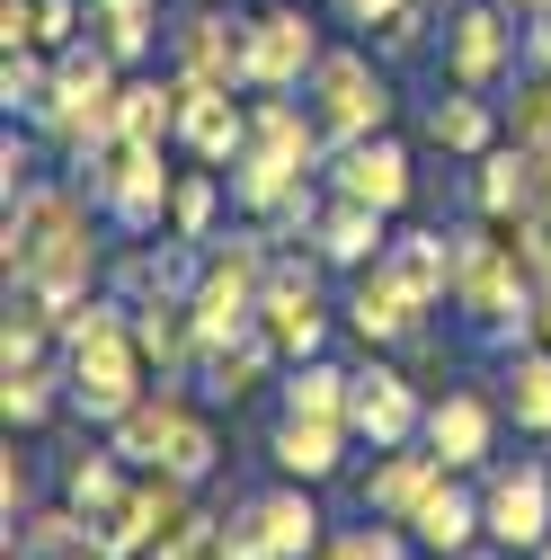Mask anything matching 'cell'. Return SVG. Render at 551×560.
<instances>
[{
	"mask_svg": "<svg viewBox=\"0 0 551 560\" xmlns=\"http://www.w3.org/2000/svg\"><path fill=\"white\" fill-rule=\"evenodd\" d=\"M400 525H409V542L436 551V560H462L471 542H490V525H480V489H462V471H445Z\"/></svg>",
	"mask_w": 551,
	"mask_h": 560,
	"instance_id": "cell-15",
	"label": "cell"
},
{
	"mask_svg": "<svg viewBox=\"0 0 551 560\" xmlns=\"http://www.w3.org/2000/svg\"><path fill=\"white\" fill-rule=\"evenodd\" d=\"M516 10H499V0H454L445 19V81L454 90H490L507 72V54L525 45V27H507Z\"/></svg>",
	"mask_w": 551,
	"mask_h": 560,
	"instance_id": "cell-10",
	"label": "cell"
},
{
	"mask_svg": "<svg viewBox=\"0 0 551 560\" xmlns=\"http://www.w3.org/2000/svg\"><path fill=\"white\" fill-rule=\"evenodd\" d=\"M348 400H356V374L348 365H329V357L285 365V409L294 418H348Z\"/></svg>",
	"mask_w": 551,
	"mask_h": 560,
	"instance_id": "cell-32",
	"label": "cell"
},
{
	"mask_svg": "<svg viewBox=\"0 0 551 560\" xmlns=\"http://www.w3.org/2000/svg\"><path fill=\"white\" fill-rule=\"evenodd\" d=\"M303 107H312V125L329 133V152H338V143H365V133H383V125H391V81H383V62H374V54L338 45V54H320V62H312Z\"/></svg>",
	"mask_w": 551,
	"mask_h": 560,
	"instance_id": "cell-3",
	"label": "cell"
},
{
	"mask_svg": "<svg viewBox=\"0 0 551 560\" xmlns=\"http://www.w3.org/2000/svg\"><path fill=\"white\" fill-rule=\"evenodd\" d=\"M0 107H10V116H45L54 107V54L45 45H27V54H10V62H0Z\"/></svg>",
	"mask_w": 551,
	"mask_h": 560,
	"instance_id": "cell-37",
	"label": "cell"
},
{
	"mask_svg": "<svg viewBox=\"0 0 551 560\" xmlns=\"http://www.w3.org/2000/svg\"><path fill=\"white\" fill-rule=\"evenodd\" d=\"M62 365H72V409L90 418V428H116V418L161 383L152 357L133 347V320L125 329H98V338H72V347H62Z\"/></svg>",
	"mask_w": 551,
	"mask_h": 560,
	"instance_id": "cell-4",
	"label": "cell"
},
{
	"mask_svg": "<svg viewBox=\"0 0 551 560\" xmlns=\"http://www.w3.org/2000/svg\"><path fill=\"white\" fill-rule=\"evenodd\" d=\"M427 560H436V551H427Z\"/></svg>",
	"mask_w": 551,
	"mask_h": 560,
	"instance_id": "cell-51",
	"label": "cell"
},
{
	"mask_svg": "<svg viewBox=\"0 0 551 560\" xmlns=\"http://www.w3.org/2000/svg\"><path fill=\"white\" fill-rule=\"evenodd\" d=\"M36 133H45V152H72V161L125 133V62L98 36L54 54V107L36 116Z\"/></svg>",
	"mask_w": 551,
	"mask_h": 560,
	"instance_id": "cell-2",
	"label": "cell"
},
{
	"mask_svg": "<svg viewBox=\"0 0 551 560\" xmlns=\"http://www.w3.org/2000/svg\"><path fill=\"white\" fill-rule=\"evenodd\" d=\"M338 312H348V329H356L365 347H419V338H427V320H436V303H419V294H409L383 258L348 276V303H338Z\"/></svg>",
	"mask_w": 551,
	"mask_h": 560,
	"instance_id": "cell-11",
	"label": "cell"
},
{
	"mask_svg": "<svg viewBox=\"0 0 551 560\" xmlns=\"http://www.w3.org/2000/svg\"><path fill=\"white\" fill-rule=\"evenodd\" d=\"M427 10H436V0H400V10H391V19L374 27L391 62H400V54H419V45H427Z\"/></svg>",
	"mask_w": 551,
	"mask_h": 560,
	"instance_id": "cell-40",
	"label": "cell"
},
{
	"mask_svg": "<svg viewBox=\"0 0 551 560\" xmlns=\"http://www.w3.org/2000/svg\"><path fill=\"white\" fill-rule=\"evenodd\" d=\"M348 418H276V436H267V454H276V471H285V480H338V463H348Z\"/></svg>",
	"mask_w": 551,
	"mask_h": 560,
	"instance_id": "cell-21",
	"label": "cell"
},
{
	"mask_svg": "<svg viewBox=\"0 0 551 560\" xmlns=\"http://www.w3.org/2000/svg\"><path fill=\"white\" fill-rule=\"evenodd\" d=\"M178 152L204 161V170H232V161L249 152V107H241L232 90H187V107H178Z\"/></svg>",
	"mask_w": 551,
	"mask_h": 560,
	"instance_id": "cell-17",
	"label": "cell"
},
{
	"mask_svg": "<svg viewBox=\"0 0 551 560\" xmlns=\"http://www.w3.org/2000/svg\"><path fill=\"white\" fill-rule=\"evenodd\" d=\"M383 267H391L419 303H436V312L454 303V232H391Z\"/></svg>",
	"mask_w": 551,
	"mask_h": 560,
	"instance_id": "cell-22",
	"label": "cell"
},
{
	"mask_svg": "<svg viewBox=\"0 0 551 560\" xmlns=\"http://www.w3.org/2000/svg\"><path fill=\"white\" fill-rule=\"evenodd\" d=\"M54 400H72V365H27V374H0V409L10 428H45Z\"/></svg>",
	"mask_w": 551,
	"mask_h": 560,
	"instance_id": "cell-35",
	"label": "cell"
},
{
	"mask_svg": "<svg viewBox=\"0 0 551 560\" xmlns=\"http://www.w3.org/2000/svg\"><path fill=\"white\" fill-rule=\"evenodd\" d=\"M348 428L383 454V445H419L427 436V400H419V383H409L383 347H374V365H356V400H348Z\"/></svg>",
	"mask_w": 551,
	"mask_h": 560,
	"instance_id": "cell-9",
	"label": "cell"
},
{
	"mask_svg": "<svg viewBox=\"0 0 551 560\" xmlns=\"http://www.w3.org/2000/svg\"><path fill=\"white\" fill-rule=\"evenodd\" d=\"M178 409H187V392H178V383H152V392L133 400L116 428H107V445H116L133 471H152V463H161V436H169V418H178Z\"/></svg>",
	"mask_w": 551,
	"mask_h": 560,
	"instance_id": "cell-26",
	"label": "cell"
},
{
	"mask_svg": "<svg viewBox=\"0 0 551 560\" xmlns=\"http://www.w3.org/2000/svg\"><path fill=\"white\" fill-rule=\"evenodd\" d=\"M0 187H10V196H27V187H36V143H19V133L0 143Z\"/></svg>",
	"mask_w": 551,
	"mask_h": 560,
	"instance_id": "cell-43",
	"label": "cell"
},
{
	"mask_svg": "<svg viewBox=\"0 0 551 560\" xmlns=\"http://www.w3.org/2000/svg\"><path fill=\"white\" fill-rule=\"evenodd\" d=\"M169 196H178V178H169V170H161V152H152L143 170L125 178V196L107 205V223H116V232H133V241H143V232H169Z\"/></svg>",
	"mask_w": 551,
	"mask_h": 560,
	"instance_id": "cell-31",
	"label": "cell"
},
{
	"mask_svg": "<svg viewBox=\"0 0 551 560\" xmlns=\"http://www.w3.org/2000/svg\"><path fill=\"white\" fill-rule=\"evenodd\" d=\"M241 525L267 542V560H312V551H320V508H312V480L258 489V499L241 508Z\"/></svg>",
	"mask_w": 551,
	"mask_h": 560,
	"instance_id": "cell-18",
	"label": "cell"
},
{
	"mask_svg": "<svg viewBox=\"0 0 551 560\" xmlns=\"http://www.w3.org/2000/svg\"><path fill=\"white\" fill-rule=\"evenodd\" d=\"M462 560H507V551H499V542H471V551H462Z\"/></svg>",
	"mask_w": 551,
	"mask_h": 560,
	"instance_id": "cell-48",
	"label": "cell"
},
{
	"mask_svg": "<svg viewBox=\"0 0 551 560\" xmlns=\"http://www.w3.org/2000/svg\"><path fill=\"white\" fill-rule=\"evenodd\" d=\"M10 551L19 560H90L98 551V525L62 499V508H27L19 525H10Z\"/></svg>",
	"mask_w": 551,
	"mask_h": 560,
	"instance_id": "cell-23",
	"label": "cell"
},
{
	"mask_svg": "<svg viewBox=\"0 0 551 560\" xmlns=\"http://www.w3.org/2000/svg\"><path fill=\"white\" fill-rule=\"evenodd\" d=\"M427 133L454 152V161H480L499 143V107L480 98V90H454V98H436V116H427Z\"/></svg>",
	"mask_w": 551,
	"mask_h": 560,
	"instance_id": "cell-29",
	"label": "cell"
},
{
	"mask_svg": "<svg viewBox=\"0 0 551 560\" xmlns=\"http://www.w3.org/2000/svg\"><path fill=\"white\" fill-rule=\"evenodd\" d=\"M471 205H480V223H516V214H534L525 143H490V152L471 161Z\"/></svg>",
	"mask_w": 551,
	"mask_h": 560,
	"instance_id": "cell-24",
	"label": "cell"
},
{
	"mask_svg": "<svg viewBox=\"0 0 551 560\" xmlns=\"http://www.w3.org/2000/svg\"><path fill=\"white\" fill-rule=\"evenodd\" d=\"M90 27H98V45H107L125 72H133V62L152 54V36H161V0H98V10H90Z\"/></svg>",
	"mask_w": 551,
	"mask_h": 560,
	"instance_id": "cell-34",
	"label": "cell"
},
{
	"mask_svg": "<svg viewBox=\"0 0 551 560\" xmlns=\"http://www.w3.org/2000/svg\"><path fill=\"white\" fill-rule=\"evenodd\" d=\"M436 480H445V454L436 445H383L374 471L356 480V499H365V516H409Z\"/></svg>",
	"mask_w": 551,
	"mask_h": 560,
	"instance_id": "cell-19",
	"label": "cell"
},
{
	"mask_svg": "<svg viewBox=\"0 0 551 560\" xmlns=\"http://www.w3.org/2000/svg\"><path fill=\"white\" fill-rule=\"evenodd\" d=\"M214 463H223V436H214V418L187 400V409L169 418V436H161V463H152V471H178V480L204 489V480H214Z\"/></svg>",
	"mask_w": 551,
	"mask_h": 560,
	"instance_id": "cell-30",
	"label": "cell"
},
{
	"mask_svg": "<svg viewBox=\"0 0 551 560\" xmlns=\"http://www.w3.org/2000/svg\"><path fill=\"white\" fill-rule=\"evenodd\" d=\"M196 525V480H178V471H143L125 489V508L98 525V551L107 560H152L161 542H178Z\"/></svg>",
	"mask_w": 551,
	"mask_h": 560,
	"instance_id": "cell-5",
	"label": "cell"
},
{
	"mask_svg": "<svg viewBox=\"0 0 551 560\" xmlns=\"http://www.w3.org/2000/svg\"><path fill=\"white\" fill-rule=\"evenodd\" d=\"M507 409H516L525 436H551V347H542V338L516 347V365H507Z\"/></svg>",
	"mask_w": 551,
	"mask_h": 560,
	"instance_id": "cell-33",
	"label": "cell"
},
{
	"mask_svg": "<svg viewBox=\"0 0 551 560\" xmlns=\"http://www.w3.org/2000/svg\"><path fill=\"white\" fill-rule=\"evenodd\" d=\"M267 365H285V357H276L258 329H249V338H223V347H204V357H196V392H204V400H249Z\"/></svg>",
	"mask_w": 551,
	"mask_h": 560,
	"instance_id": "cell-25",
	"label": "cell"
},
{
	"mask_svg": "<svg viewBox=\"0 0 551 560\" xmlns=\"http://www.w3.org/2000/svg\"><path fill=\"white\" fill-rule=\"evenodd\" d=\"M507 560H534V551H507Z\"/></svg>",
	"mask_w": 551,
	"mask_h": 560,
	"instance_id": "cell-50",
	"label": "cell"
},
{
	"mask_svg": "<svg viewBox=\"0 0 551 560\" xmlns=\"http://www.w3.org/2000/svg\"><path fill=\"white\" fill-rule=\"evenodd\" d=\"M223 187H232L223 170H204V161H196V170L178 178V196H169V232H178V241H223V232H214V214H223Z\"/></svg>",
	"mask_w": 551,
	"mask_h": 560,
	"instance_id": "cell-36",
	"label": "cell"
},
{
	"mask_svg": "<svg viewBox=\"0 0 551 560\" xmlns=\"http://www.w3.org/2000/svg\"><path fill=\"white\" fill-rule=\"evenodd\" d=\"M258 338H267L285 365H303V357H320V347H329V294H320V258H276L267 294H258Z\"/></svg>",
	"mask_w": 551,
	"mask_h": 560,
	"instance_id": "cell-6",
	"label": "cell"
},
{
	"mask_svg": "<svg viewBox=\"0 0 551 560\" xmlns=\"http://www.w3.org/2000/svg\"><path fill=\"white\" fill-rule=\"evenodd\" d=\"M507 143H551V72H525V81H516Z\"/></svg>",
	"mask_w": 551,
	"mask_h": 560,
	"instance_id": "cell-38",
	"label": "cell"
},
{
	"mask_svg": "<svg viewBox=\"0 0 551 560\" xmlns=\"http://www.w3.org/2000/svg\"><path fill=\"white\" fill-rule=\"evenodd\" d=\"M329 187L374 205V214H400V205L419 196V170H409V143L383 125V133H365V143H338L329 152Z\"/></svg>",
	"mask_w": 551,
	"mask_h": 560,
	"instance_id": "cell-12",
	"label": "cell"
},
{
	"mask_svg": "<svg viewBox=\"0 0 551 560\" xmlns=\"http://www.w3.org/2000/svg\"><path fill=\"white\" fill-rule=\"evenodd\" d=\"M320 54H329V45H320L312 10L276 0V10H258V19H249V90H303Z\"/></svg>",
	"mask_w": 551,
	"mask_h": 560,
	"instance_id": "cell-13",
	"label": "cell"
},
{
	"mask_svg": "<svg viewBox=\"0 0 551 560\" xmlns=\"http://www.w3.org/2000/svg\"><path fill=\"white\" fill-rule=\"evenodd\" d=\"M125 471H133V463H125L116 445H98V454H72V463H62V499H72L90 525H107V516L125 508V489H133Z\"/></svg>",
	"mask_w": 551,
	"mask_h": 560,
	"instance_id": "cell-27",
	"label": "cell"
},
{
	"mask_svg": "<svg viewBox=\"0 0 551 560\" xmlns=\"http://www.w3.org/2000/svg\"><path fill=\"white\" fill-rule=\"evenodd\" d=\"M525 72H551V10L525 27Z\"/></svg>",
	"mask_w": 551,
	"mask_h": 560,
	"instance_id": "cell-45",
	"label": "cell"
},
{
	"mask_svg": "<svg viewBox=\"0 0 551 560\" xmlns=\"http://www.w3.org/2000/svg\"><path fill=\"white\" fill-rule=\"evenodd\" d=\"M169 72L187 90H249V19L223 10H187L169 27Z\"/></svg>",
	"mask_w": 551,
	"mask_h": 560,
	"instance_id": "cell-7",
	"label": "cell"
},
{
	"mask_svg": "<svg viewBox=\"0 0 551 560\" xmlns=\"http://www.w3.org/2000/svg\"><path fill=\"white\" fill-rule=\"evenodd\" d=\"M427 445L445 454V471H480L490 463V445H499V400L490 392H436L427 400Z\"/></svg>",
	"mask_w": 551,
	"mask_h": 560,
	"instance_id": "cell-14",
	"label": "cell"
},
{
	"mask_svg": "<svg viewBox=\"0 0 551 560\" xmlns=\"http://www.w3.org/2000/svg\"><path fill=\"white\" fill-rule=\"evenodd\" d=\"M480 525L499 551H542L551 542V463H499L480 480Z\"/></svg>",
	"mask_w": 551,
	"mask_h": 560,
	"instance_id": "cell-8",
	"label": "cell"
},
{
	"mask_svg": "<svg viewBox=\"0 0 551 560\" xmlns=\"http://www.w3.org/2000/svg\"><path fill=\"white\" fill-rule=\"evenodd\" d=\"M499 10H516V19H542V10H551V0H499Z\"/></svg>",
	"mask_w": 551,
	"mask_h": 560,
	"instance_id": "cell-47",
	"label": "cell"
},
{
	"mask_svg": "<svg viewBox=\"0 0 551 560\" xmlns=\"http://www.w3.org/2000/svg\"><path fill=\"white\" fill-rule=\"evenodd\" d=\"M90 214L98 205L81 187H54L36 178L27 196H10V232H0V267H10V285L54 303V320L72 312L81 294H98V241H90Z\"/></svg>",
	"mask_w": 551,
	"mask_h": 560,
	"instance_id": "cell-1",
	"label": "cell"
},
{
	"mask_svg": "<svg viewBox=\"0 0 551 560\" xmlns=\"http://www.w3.org/2000/svg\"><path fill=\"white\" fill-rule=\"evenodd\" d=\"M312 560H365V542H356V525H348V534H320V551H312Z\"/></svg>",
	"mask_w": 551,
	"mask_h": 560,
	"instance_id": "cell-46",
	"label": "cell"
},
{
	"mask_svg": "<svg viewBox=\"0 0 551 560\" xmlns=\"http://www.w3.org/2000/svg\"><path fill=\"white\" fill-rule=\"evenodd\" d=\"M178 107H187V81H125V143H152L169 152L178 143Z\"/></svg>",
	"mask_w": 551,
	"mask_h": 560,
	"instance_id": "cell-28",
	"label": "cell"
},
{
	"mask_svg": "<svg viewBox=\"0 0 551 560\" xmlns=\"http://www.w3.org/2000/svg\"><path fill=\"white\" fill-rule=\"evenodd\" d=\"M36 45H45V54L81 45V0H36Z\"/></svg>",
	"mask_w": 551,
	"mask_h": 560,
	"instance_id": "cell-41",
	"label": "cell"
},
{
	"mask_svg": "<svg viewBox=\"0 0 551 560\" xmlns=\"http://www.w3.org/2000/svg\"><path fill=\"white\" fill-rule=\"evenodd\" d=\"M133 347L152 357L161 383H187L196 357H204V329H196V303L187 294H152V303H133Z\"/></svg>",
	"mask_w": 551,
	"mask_h": 560,
	"instance_id": "cell-16",
	"label": "cell"
},
{
	"mask_svg": "<svg viewBox=\"0 0 551 560\" xmlns=\"http://www.w3.org/2000/svg\"><path fill=\"white\" fill-rule=\"evenodd\" d=\"M534 560H551V542H542V551H534Z\"/></svg>",
	"mask_w": 551,
	"mask_h": 560,
	"instance_id": "cell-49",
	"label": "cell"
},
{
	"mask_svg": "<svg viewBox=\"0 0 551 560\" xmlns=\"http://www.w3.org/2000/svg\"><path fill=\"white\" fill-rule=\"evenodd\" d=\"M383 223H391V214H374V205H356V196H338V187H329L320 223H312V258L356 276V267H374V258L391 249V232H383Z\"/></svg>",
	"mask_w": 551,
	"mask_h": 560,
	"instance_id": "cell-20",
	"label": "cell"
},
{
	"mask_svg": "<svg viewBox=\"0 0 551 560\" xmlns=\"http://www.w3.org/2000/svg\"><path fill=\"white\" fill-rule=\"evenodd\" d=\"M329 10H338V19H348V27H383V19L400 10V0H329Z\"/></svg>",
	"mask_w": 551,
	"mask_h": 560,
	"instance_id": "cell-44",
	"label": "cell"
},
{
	"mask_svg": "<svg viewBox=\"0 0 551 560\" xmlns=\"http://www.w3.org/2000/svg\"><path fill=\"white\" fill-rule=\"evenodd\" d=\"M27 508H36V471H27V454L10 445V463H0V516H10V525H19Z\"/></svg>",
	"mask_w": 551,
	"mask_h": 560,
	"instance_id": "cell-42",
	"label": "cell"
},
{
	"mask_svg": "<svg viewBox=\"0 0 551 560\" xmlns=\"http://www.w3.org/2000/svg\"><path fill=\"white\" fill-rule=\"evenodd\" d=\"M152 560H241V551H232V516H196V525H187L178 542H161Z\"/></svg>",
	"mask_w": 551,
	"mask_h": 560,
	"instance_id": "cell-39",
	"label": "cell"
}]
</instances>
